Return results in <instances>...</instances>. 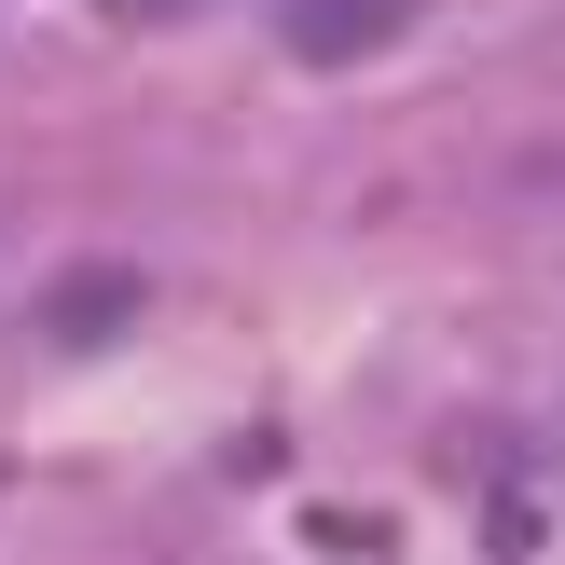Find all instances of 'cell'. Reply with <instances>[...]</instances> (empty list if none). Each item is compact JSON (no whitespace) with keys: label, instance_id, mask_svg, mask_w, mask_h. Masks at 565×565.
<instances>
[{"label":"cell","instance_id":"1","mask_svg":"<svg viewBox=\"0 0 565 565\" xmlns=\"http://www.w3.org/2000/svg\"><path fill=\"white\" fill-rule=\"evenodd\" d=\"M414 28V0H276V42L303 55V70H359V55H386Z\"/></svg>","mask_w":565,"mask_h":565},{"label":"cell","instance_id":"2","mask_svg":"<svg viewBox=\"0 0 565 565\" xmlns=\"http://www.w3.org/2000/svg\"><path fill=\"white\" fill-rule=\"evenodd\" d=\"M125 276H83V290H55V331H70V345H83V331H110V318H125Z\"/></svg>","mask_w":565,"mask_h":565},{"label":"cell","instance_id":"3","mask_svg":"<svg viewBox=\"0 0 565 565\" xmlns=\"http://www.w3.org/2000/svg\"><path fill=\"white\" fill-rule=\"evenodd\" d=\"M97 14H125V28H180V14H207V0H97Z\"/></svg>","mask_w":565,"mask_h":565}]
</instances>
